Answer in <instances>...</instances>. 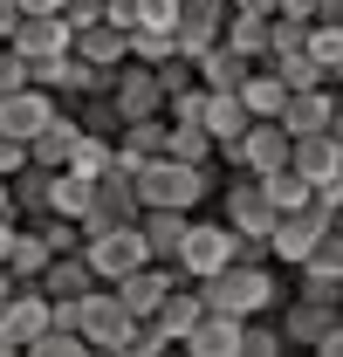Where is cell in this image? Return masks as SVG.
<instances>
[{"instance_id":"ac0fdd59","label":"cell","mask_w":343,"mask_h":357,"mask_svg":"<svg viewBox=\"0 0 343 357\" xmlns=\"http://www.w3.org/2000/svg\"><path fill=\"white\" fill-rule=\"evenodd\" d=\"M289 165H296L309 185H330V178H343V144L330 131H302L296 151H289Z\"/></svg>"},{"instance_id":"2e32d148","label":"cell","mask_w":343,"mask_h":357,"mask_svg":"<svg viewBox=\"0 0 343 357\" xmlns=\"http://www.w3.org/2000/svg\"><path fill=\"white\" fill-rule=\"evenodd\" d=\"M172 282H178V268H165V261H144V268H130L124 282H117V296L130 303V316L144 323V316H158V303L172 296Z\"/></svg>"},{"instance_id":"bcb514c9","label":"cell","mask_w":343,"mask_h":357,"mask_svg":"<svg viewBox=\"0 0 343 357\" xmlns=\"http://www.w3.org/2000/svg\"><path fill=\"white\" fill-rule=\"evenodd\" d=\"M103 7H110V0H69L62 21H69V28H89V21H103Z\"/></svg>"},{"instance_id":"9a60e30c","label":"cell","mask_w":343,"mask_h":357,"mask_svg":"<svg viewBox=\"0 0 343 357\" xmlns=\"http://www.w3.org/2000/svg\"><path fill=\"white\" fill-rule=\"evenodd\" d=\"M185 227H192V213H185V206H144V220H137V234H144L151 261L178 268V255H185Z\"/></svg>"},{"instance_id":"91938a15","label":"cell","mask_w":343,"mask_h":357,"mask_svg":"<svg viewBox=\"0 0 343 357\" xmlns=\"http://www.w3.org/2000/svg\"><path fill=\"white\" fill-rule=\"evenodd\" d=\"M330 83H337V96H343V62H337V69H330Z\"/></svg>"},{"instance_id":"7dc6e473","label":"cell","mask_w":343,"mask_h":357,"mask_svg":"<svg viewBox=\"0 0 343 357\" xmlns=\"http://www.w3.org/2000/svg\"><path fill=\"white\" fill-rule=\"evenodd\" d=\"M21 165H28V144H21V137H7V131H0V172L14 178V172H21Z\"/></svg>"},{"instance_id":"7bdbcfd3","label":"cell","mask_w":343,"mask_h":357,"mask_svg":"<svg viewBox=\"0 0 343 357\" xmlns=\"http://www.w3.org/2000/svg\"><path fill=\"white\" fill-rule=\"evenodd\" d=\"M130 28H178V0H130Z\"/></svg>"},{"instance_id":"681fc988","label":"cell","mask_w":343,"mask_h":357,"mask_svg":"<svg viewBox=\"0 0 343 357\" xmlns=\"http://www.w3.org/2000/svg\"><path fill=\"white\" fill-rule=\"evenodd\" d=\"M14 28H21V0H0V42H14Z\"/></svg>"},{"instance_id":"cb8c5ba5","label":"cell","mask_w":343,"mask_h":357,"mask_svg":"<svg viewBox=\"0 0 343 357\" xmlns=\"http://www.w3.org/2000/svg\"><path fill=\"white\" fill-rule=\"evenodd\" d=\"M165 124L172 117H130L124 131H117V165L137 172L144 158H158V151H165Z\"/></svg>"},{"instance_id":"9c48e42d","label":"cell","mask_w":343,"mask_h":357,"mask_svg":"<svg viewBox=\"0 0 343 357\" xmlns=\"http://www.w3.org/2000/svg\"><path fill=\"white\" fill-rule=\"evenodd\" d=\"M55 110H62V96L42 89V83H28V89H14V96H0V131L21 137V144H35V137L55 124Z\"/></svg>"},{"instance_id":"d4e9b609","label":"cell","mask_w":343,"mask_h":357,"mask_svg":"<svg viewBox=\"0 0 343 357\" xmlns=\"http://www.w3.org/2000/svg\"><path fill=\"white\" fill-rule=\"evenodd\" d=\"M268 21L275 14H227V28H220V42L234 48V55H247V62H268Z\"/></svg>"},{"instance_id":"6da1fadb","label":"cell","mask_w":343,"mask_h":357,"mask_svg":"<svg viewBox=\"0 0 343 357\" xmlns=\"http://www.w3.org/2000/svg\"><path fill=\"white\" fill-rule=\"evenodd\" d=\"M199 296H206V310H227V316H241V323L282 310V282H275L268 261H227L220 275L199 282Z\"/></svg>"},{"instance_id":"4dcf8cb0","label":"cell","mask_w":343,"mask_h":357,"mask_svg":"<svg viewBox=\"0 0 343 357\" xmlns=\"http://www.w3.org/2000/svg\"><path fill=\"white\" fill-rule=\"evenodd\" d=\"M89 192H96V178H83V172H62L48 178V213H69V220H83L89 213Z\"/></svg>"},{"instance_id":"4316f807","label":"cell","mask_w":343,"mask_h":357,"mask_svg":"<svg viewBox=\"0 0 343 357\" xmlns=\"http://www.w3.org/2000/svg\"><path fill=\"white\" fill-rule=\"evenodd\" d=\"M42 289H48V296H89V289H96L89 255H83V248H76V255H55V261L42 268Z\"/></svg>"},{"instance_id":"4fadbf2b","label":"cell","mask_w":343,"mask_h":357,"mask_svg":"<svg viewBox=\"0 0 343 357\" xmlns=\"http://www.w3.org/2000/svg\"><path fill=\"white\" fill-rule=\"evenodd\" d=\"M227 14H234V0H178V55L199 62V55L220 42Z\"/></svg>"},{"instance_id":"9f6ffc18","label":"cell","mask_w":343,"mask_h":357,"mask_svg":"<svg viewBox=\"0 0 343 357\" xmlns=\"http://www.w3.org/2000/svg\"><path fill=\"white\" fill-rule=\"evenodd\" d=\"M241 14H275V0H234Z\"/></svg>"},{"instance_id":"f5cc1de1","label":"cell","mask_w":343,"mask_h":357,"mask_svg":"<svg viewBox=\"0 0 343 357\" xmlns=\"http://www.w3.org/2000/svg\"><path fill=\"white\" fill-rule=\"evenodd\" d=\"M69 0H21V14H62Z\"/></svg>"},{"instance_id":"e575fe53","label":"cell","mask_w":343,"mask_h":357,"mask_svg":"<svg viewBox=\"0 0 343 357\" xmlns=\"http://www.w3.org/2000/svg\"><path fill=\"white\" fill-rule=\"evenodd\" d=\"M282 351H289V337H282L275 310H268V316H247V323H241V357H282Z\"/></svg>"},{"instance_id":"5bb4252c","label":"cell","mask_w":343,"mask_h":357,"mask_svg":"<svg viewBox=\"0 0 343 357\" xmlns=\"http://www.w3.org/2000/svg\"><path fill=\"white\" fill-rule=\"evenodd\" d=\"M0 323L21 337V351H28V337H42L48 323H55V303H48L42 282H14L7 289V303H0Z\"/></svg>"},{"instance_id":"603a6c76","label":"cell","mask_w":343,"mask_h":357,"mask_svg":"<svg viewBox=\"0 0 343 357\" xmlns=\"http://www.w3.org/2000/svg\"><path fill=\"white\" fill-rule=\"evenodd\" d=\"M76 137H83V124H76V103H62V110H55V124H48V131L28 144V158H35V165H48V172H62V165H69V151H76Z\"/></svg>"},{"instance_id":"c3c4849f","label":"cell","mask_w":343,"mask_h":357,"mask_svg":"<svg viewBox=\"0 0 343 357\" xmlns=\"http://www.w3.org/2000/svg\"><path fill=\"white\" fill-rule=\"evenodd\" d=\"M316 357H343V316L323 330V344H316Z\"/></svg>"},{"instance_id":"8992f818","label":"cell","mask_w":343,"mask_h":357,"mask_svg":"<svg viewBox=\"0 0 343 357\" xmlns=\"http://www.w3.org/2000/svg\"><path fill=\"white\" fill-rule=\"evenodd\" d=\"M89 268H96V282H124L130 268L151 261V248H144V234L137 227H103V234H89Z\"/></svg>"},{"instance_id":"f546056e","label":"cell","mask_w":343,"mask_h":357,"mask_svg":"<svg viewBox=\"0 0 343 357\" xmlns=\"http://www.w3.org/2000/svg\"><path fill=\"white\" fill-rule=\"evenodd\" d=\"M48 178H55V172L35 165V158L14 172V213H21V220H48Z\"/></svg>"},{"instance_id":"836d02e7","label":"cell","mask_w":343,"mask_h":357,"mask_svg":"<svg viewBox=\"0 0 343 357\" xmlns=\"http://www.w3.org/2000/svg\"><path fill=\"white\" fill-rule=\"evenodd\" d=\"M110 165H117V137H96V131H83V137H76V151H69V172L103 178Z\"/></svg>"},{"instance_id":"f6af8a7d","label":"cell","mask_w":343,"mask_h":357,"mask_svg":"<svg viewBox=\"0 0 343 357\" xmlns=\"http://www.w3.org/2000/svg\"><path fill=\"white\" fill-rule=\"evenodd\" d=\"M35 83V69H28V55L21 48H0V96H14V89Z\"/></svg>"},{"instance_id":"ee69618b","label":"cell","mask_w":343,"mask_h":357,"mask_svg":"<svg viewBox=\"0 0 343 357\" xmlns=\"http://www.w3.org/2000/svg\"><path fill=\"white\" fill-rule=\"evenodd\" d=\"M309 268H323V275H343V220H330V227H323V241H316Z\"/></svg>"},{"instance_id":"277c9868","label":"cell","mask_w":343,"mask_h":357,"mask_svg":"<svg viewBox=\"0 0 343 357\" xmlns=\"http://www.w3.org/2000/svg\"><path fill=\"white\" fill-rule=\"evenodd\" d=\"M137 220H144L137 178H130L124 165H110V172L96 178V192H89V213H83V227H89V234H103V227H137Z\"/></svg>"},{"instance_id":"3957f363","label":"cell","mask_w":343,"mask_h":357,"mask_svg":"<svg viewBox=\"0 0 343 357\" xmlns=\"http://www.w3.org/2000/svg\"><path fill=\"white\" fill-rule=\"evenodd\" d=\"M76 330L89 337V351H130L137 316H130V303L117 296V282H96L83 303H76Z\"/></svg>"},{"instance_id":"8d00e7d4","label":"cell","mask_w":343,"mask_h":357,"mask_svg":"<svg viewBox=\"0 0 343 357\" xmlns=\"http://www.w3.org/2000/svg\"><path fill=\"white\" fill-rule=\"evenodd\" d=\"M268 62H275V76H282L289 89H316V83H330V69H323V62H316L309 48H289V55H268Z\"/></svg>"},{"instance_id":"5b68a950","label":"cell","mask_w":343,"mask_h":357,"mask_svg":"<svg viewBox=\"0 0 343 357\" xmlns=\"http://www.w3.org/2000/svg\"><path fill=\"white\" fill-rule=\"evenodd\" d=\"M289 151H296V131H289L282 117H254L247 137L227 151V165H234V172H282V165H289Z\"/></svg>"},{"instance_id":"ba28073f","label":"cell","mask_w":343,"mask_h":357,"mask_svg":"<svg viewBox=\"0 0 343 357\" xmlns=\"http://www.w3.org/2000/svg\"><path fill=\"white\" fill-rule=\"evenodd\" d=\"M234 227L227 220H192L185 227V255H178V275H192V282H206V275H220V268L234 261Z\"/></svg>"},{"instance_id":"d590c367","label":"cell","mask_w":343,"mask_h":357,"mask_svg":"<svg viewBox=\"0 0 343 357\" xmlns=\"http://www.w3.org/2000/svg\"><path fill=\"white\" fill-rule=\"evenodd\" d=\"M28 357H89V337L76 323H48L42 337H28Z\"/></svg>"},{"instance_id":"816d5d0a","label":"cell","mask_w":343,"mask_h":357,"mask_svg":"<svg viewBox=\"0 0 343 357\" xmlns=\"http://www.w3.org/2000/svg\"><path fill=\"white\" fill-rule=\"evenodd\" d=\"M14 234H21V213H0V261L14 255Z\"/></svg>"},{"instance_id":"f35d334b","label":"cell","mask_w":343,"mask_h":357,"mask_svg":"<svg viewBox=\"0 0 343 357\" xmlns=\"http://www.w3.org/2000/svg\"><path fill=\"white\" fill-rule=\"evenodd\" d=\"M130 55L158 69L165 55H178V28H130Z\"/></svg>"},{"instance_id":"484cf974","label":"cell","mask_w":343,"mask_h":357,"mask_svg":"<svg viewBox=\"0 0 343 357\" xmlns=\"http://www.w3.org/2000/svg\"><path fill=\"white\" fill-rule=\"evenodd\" d=\"M241 103H247L254 117H282V103H289V83L275 76V62H254V69H247V83H241Z\"/></svg>"},{"instance_id":"b9f144b4","label":"cell","mask_w":343,"mask_h":357,"mask_svg":"<svg viewBox=\"0 0 343 357\" xmlns=\"http://www.w3.org/2000/svg\"><path fill=\"white\" fill-rule=\"evenodd\" d=\"M296 296H316V303H343V275H323V268H296Z\"/></svg>"},{"instance_id":"db71d44e","label":"cell","mask_w":343,"mask_h":357,"mask_svg":"<svg viewBox=\"0 0 343 357\" xmlns=\"http://www.w3.org/2000/svg\"><path fill=\"white\" fill-rule=\"evenodd\" d=\"M0 213H14V178L0 172Z\"/></svg>"},{"instance_id":"7a4b0ae2","label":"cell","mask_w":343,"mask_h":357,"mask_svg":"<svg viewBox=\"0 0 343 357\" xmlns=\"http://www.w3.org/2000/svg\"><path fill=\"white\" fill-rule=\"evenodd\" d=\"M137 199L144 206H185V213H199L206 206V192H213V178H206V165H185V158H144L137 165Z\"/></svg>"},{"instance_id":"83f0119b","label":"cell","mask_w":343,"mask_h":357,"mask_svg":"<svg viewBox=\"0 0 343 357\" xmlns=\"http://www.w3.org/2000/svg\"><path fill=\"white\" fill-rule=\"evenodd\" d=\"M55 261V248L42 241V227L21 220V234H14V255H7V268H14V282H42V268Z\"/></svg>"},{"instance_id":"7402d4cb","label":"cell","mask_w":343,"mask_h":357,"mask_svg":"<svg viewBox=\"0 0 343 357\" xmlns=\"http://www.w3.org/2000/svg\"><path fill=\"white\" fill-rule=\"evenodd\" d=\"M247 124H254V110L241 103V89H213L206 96V131H213V144H220V158L247 137Z\"/></svg>"},{"instance_id":"74e56055","label":"cell","mask_w":343,"mask_h":357,"mask_svg":"<svg viewBox=\"0 0 343 357\" xmlns=\"http://www.w3.org/2000/svg\"><path fill=\"white\" fill-rule=\"evenodd\" d=\"M261 185H268L275 213H289V206H309V199H316V185H309L296 165H282V172H261Z\"/></svg>"},{"instance_id":"ffe728a7","label":"cell","mask_w":343,"mask_h":357,"mask_svg":"<svg viewBox=\"0 0 343 357\" xmlns=\"http://www.w3.org/2000/svg\"><path fill=\"white\" fill-rule=\"evenodd\" d=\"M178 351H192V357H241V316L206 310L192 330H185V344H178Z\"/></svg>"},{"instance_id":"8fae6325","label":"cell","mask_w":343,"mask_h":357,"mask_svg":"<svg viewBox=\"0 0 343 357\" xmlns=\"http://www.w3.org/2000/svg\"><path fill=\"white\" fill-rule=\"evenodd\" d=\"M110 103L124 110V124L130 117H165V83H158V69L130 55L124 69H117V83H110Z\"/></svg>"},{"instance_id":"7c38bea8","label":"cell","mask_w":343,"mask_h":357,"mask_svg":"<svg viewBox=\"0 0 343 357\" xmlns=\"http://www.w3.org/2000/svg\"><path fill=\"white\" fill-rule=\"evenodd\" d=\"M337 316H343V303H316V296H282L275 323H282L289 351H316V344H323V330H330Z\"/></svg>"},{"instance_id":"f1b7e54d","label":"cell","mask_w":343,"mask_h":357,"mask_svg":"<svg viewBox=\"0 0 343 357\" xmlns=\"http://www.w3.org/2000/svg\"><path fill=\"white\" fill-rule=\"evenodd\" d=\"M247 69H254V62L234 55L227 42H213L206 55H199V83H206V89H241V83H247Z\"/></svg>"},{"instance_id":"11a10c76","label":"cell","mask_w":343,"mask_h":357,"mask_svg":"<svg viewBox=\"0 0 343 357\" xmlns=\"http://www.w3.org/2000/svg\"><path fill=\"white\" fill-rule=\"evenodd\" d=\"M14 351H21V337H14V330L0 323V357H14Z\"/></svg>"},{"instance_id":"52a82bcc","label":"cell","mask_w":343,"mask_h":357,"mask_svg":"<svg viewBox=\"0 0 343 357\" xmlns=\"http://www.w3.org/2000/svg\"><path fill=\"white\" fill-rule=\"evenodd\" d=\"M323 227H330V213L309 199V206H289V213H275V227H268V241H275V261L302 268L309 255H316V241H323Z\"/></svg>"},{"instance_id":"6f0895ef","label":"cell","mask_w":343,"mask_h":357,"mask_svg":"<svg viewBox=\"0 0 343 357\" xmlns=\"http://www.w3.org/2000/svg\"><path fill=\"white\" fill-rule=\"evenodd\" d=\"M7 289H14V268L0 261V303H7Z\"/></svg>"},{"instance_id":"e0dca14e","label":"cell","mask_w":343,"mask_h":357,"mask_svg":"<svg viewBox=\"0 0 343 357\" xmlns=\"http://www.w3.org/2000/svg\"><path fill=\"white\" fill-rule=\"evenodd\" d=\"M28 62H42V55H62V48H76V28L62 21V14H21V28H14V42Z\"/></svg>"},{"instance_id":"44dd1931","label":"cell","mask_w":343,"mask_h":357,"mask_svg":"<svg viewBox=\"0 0 343 357\" xmlns=\"http://www.w3.org/2000/svg\"><path fill=\"white\" fill-rule=\"evenodd\" d=\"M76 55L96 62V69H124V62H130V28H117V21L103 14V21L76 28Z\"/></svg>"},{"instance_id":"60d3db41","label":"cell","mask_w":343,"mask_h":357,"mask_svg":"<svg viewBox=\"0 0 343 357\" xmlns=\"http://www.w3.org/2000/svg\"><path fill=\"white\" fill-rule=\"evenodd\" d=\"M309 55L323 69H337L343 62V21H309Z\"/></svg>"},{"instance_id":"d6986e66","label":"cell","mask_w":343,"mask_h":357,"mask_svg":"<svg viewBox=\"0 0 343 357\" xmlns=\"http://www.w3.org/2000/svg\"><path fill=\"white\" fill-rule=\"evenodd\" d=\"M337 83H316V89H289V103H282V124L289 131H330V117H337Z\"/></svg>"},{"instance_id":"ab89813d","label":"cell","mask_w":343,"mask_h":357,"mask_svg":"<svg viewBox=\"0 0 343 357\" xmlns=\"http://www.w3.org/2000/svg\"><path fill=\"white\" fill-rule=\"evenodd\" d=\"M206 96H213L206 83H185V89H172V96H165V117H172V124H206Z\"/></svg>"},{"instance_id":"1f68e13d","label":"cell","mask_w":343,"mask_h":357,"mask_svg":"<svg viewBox=\"0 0 343 357\" xmlns=\"http://www.w3.org/2000/svg\"><path fill=\"white\" fill-rule=\"evenodd\" d=\"M220 144L206 124H165V158H185V165H206Z\"/></svg>"},{"instance_id":"d6a6232c","label":"cell","mask_w":343,"mask_h":357,"mask_svg":"<svg viewBox=\"0 0 343 357\" xmlns=\"http://www.w3.org/2000/svg\"><path fill=\"white\" fill-rule=\"evenodd\" d=\"M76 124L96 131V137H117L124 131V110L110 103V89H89V96H76Z\"/></svg>"},{"instance_id":"f907efd6","label":"cell","mask_w":343,"mask_h":357,"mask_svg":"<svg viewBox=\"0 0 343 357\" xmlns=\"http://www.w3.org/2000/svg\"><path fill=\"white\" fill-rule=\"evenodd\" d=\"M275 14H289V21H316V0H275Z\"/></svg>"},{"instance_id":"30bf717a","label":"cell","mask_w":343,"mask_h":357,"mask_svg":"<svg viewBox=\"0 0 343 357\" xmlns=\"http://www.w3.org/2000/svg\"><path fill=\"white\" fill-rule=\"evenodd\" d=\"M220 220L234 227V234H268V227H275V199H268L261 172H241L220 192Z\"/></svg>"},{"instance_id":"680465c9","label":"cell","mask_w":343,"mask_h":357,"mask_svg":"<svg viewBox=\"0 0 343 357\" xmlns=\"http://www.w3.org/2000/svg\"><path fill=\"white\" fill-rule=\"evenodd\" d=\"M330 137H337V144H343V103H337V117H330Z\"/></svg>"}]
</instances>
